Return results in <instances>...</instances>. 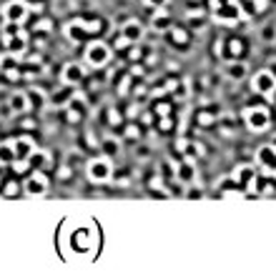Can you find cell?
Wrapping results in <instances>:
<instances>
[{
	"label": "cell",
	"instance_id": "obj_33",
	"mask_svg": "<svg viewBox=\"0 0 276 273\" xmlns=\"http://www.w3.org/2000/svg\"><path fill=\"white\" fill-rule=\"evenodd\" d=\"M158 130H161V133H171V130H173V118H171V116H163V118L158 120Z\"/></svg>",
	"mask_w": 276,
	"mask_h": 273
},
{
	"label": "cell",
	"instance_id": "obj_20",
	"mask_svg": "<svg viewBox=\"0 0 276 273\" xmlns=\"http://www.w3.org/2000/svg\"><path fill=\"white\" fill-rule=\"evenodd\" d=\"M28 160H31V166H33V168L43 170V168H48V166H51V153H48V150H41V148H38V150H36V153H33V156H31Z\"/></svg>",
	"mask_w": 276,
	"mask_h": 273
},
{
	"label": "cell",
	"instance_id": "obj_47",
	"mask_svg": "<svg viewBox=\"0 0 276 273\" xmlns=\"http://www.w3.org/2000/svg\"><path fill=\"white\" fill-rule=\"evenodd\" d=\"M266 98H268V100H271V103H276V90H273V93H271V96H266Z\"/></svg>",
	"mask_w": 276,
	"mask_h": 273
},
{
	"label": "cell",
	"instance_id": "obj_23",
	"mask_svg": "<svg viewBox=\"0 0 276 273\" xmlns=\"http://www.w3.org/2000/svg\"><path fill=\"white\" fill-rule=\"evenodd\" d=\"M18 63H21V58H18V56H13V53H8V50H3V53H0V70L16 68Z\"/></svg>",
	"mask_w": 276,
	"mask_h": 273
},
{
	"label": "cell",
	"instance_id": "obj_43",
	"mask_svg": "<svg viewBox=\"0 0 276 273\" xmlns=\"http://www.w3.org/2000/svg\"><path fill=\"white\" fill-rule=\"evenodd\" d=\"M116 48H118V50H123V48H131V43H128L126 38H121V36H118V40H116Z\"/></svg>",
	"mask_w": 276,
	"mask_h": 273
},
{
	"label": "cell",
	"instance_id": "obj_14",
	"mask_svg": "<svg viewBox=\"0 0 276 273\" xmlns=\"http://www.w3.org/2000/svg\"><path fill=\"white\" fill-rule=\"evenodd\" d=\"M233 183H238V186H248L251 180H256V168L253 166H248V163H241V166H236V170H233Z\"/></svg>",
	"mask_w": 276,
	"mask_h": 273
},
{
	"label": "cell",
	"instance_id": "obj_24",
	"mask_svg": "<svg viewBox=\"0 0 276 273\" xmlns=\"http://www.w3.org/2000/svg\"><path fill=\"white\" fill-rule=\"evenodd\" d=\"M226 73H228L231 78H243V76H246V66L238 63V60H231L228 68H226Z\"/></svg>",
	"mask_w": 276,
	"mask_h": 273
},
{
	"label": "cell",
	"instance_id": "obj_19",
	"mask_svg": "<svg viewBox=\"0 0 276 273\" xmlns=\"http://www.w3.org/2000/svg\"><path fill=\"white\" fill-rule=\"evenodd\" d=\"M151 26H153V30H158V33H168L171 26H173V20H171V16H168L166 10H158V13H153Z\"/></svg>",
	"mask_w": 276,
	"mask_h": 273
},
{
	"label": "cell",
	"instance_id": "obj_27",
	"mask_svg": "<svg viewBox=\"0 0 276 273\" xmlns=\"http://www.w3.org/2000/svg\"><path fill=\"white\" fill-rule=\"evenodd\" d=\"M18 33H23L18 23H6L3 33H0V40H8V38H13V36H18Z\"/></svg>",
	"mask_w": 276,
	"mask_h": 273
},
{
	"label": "cell",
	"instance_id": "obj_35",
	"mask_svg": "<svg viewBox=\"0 0 276 273\" xmlns=\"http://www.w3.org/2000/svg\"><path fill=\"white\" fill-rule=\"evenodd\" d=\"M171 110H173V106H171V103H166V100H161V103L156 106V116H158V118L171 116Z\"/></svg>",
	"mask_w": 276,
	"mask_h": 273
},
{
	"label": "cell",
	"instance_id": "obj_28",
	"mask_svg": "<svg viewBox=\"0 0 276 273\" xmlns=\"http://www.w3.org/2000/svg\"><path fill=\"white\" fill-rule=\"evenodd\" d=\"M106 120H108V126H113V128L121 126V123H123L121 110H118V108H108V110H106Z\"/></svg>",
	"mask_w": 276,
	"mask_h": 273
},
{
	"label": "cell",
	"instance_id": "obj_46",
	"mask_svg": "<svg viewBox=\"0 0 276 273\" xmlns=\"http://www.w3.org/2000/svg\"><path fill=\"white\" fill-rule=\"evenodd\" d=\"M141 123L148 126V123H151V113H143V116H141Z\"/></svg>",
	"mask_w": 276,
	"mask_h": 273
},
{
	"label": "cell",
	"instance_id": "obj_44",
	"mask_svg": "<svg viewBox=\"0 0 276 273\" xmlns=\"http://www.w3.org/2000/svg\"><path fill=\"white\" fill-rule=\"evenodd\" d=\"M36 28L46 33V30H51V20H38V26H36Z\"/></svg>",
	"mask_w": 276,
	"mask_h": 273
},
{
	"label": "cell",
	"instance_id": "obj_4",
	"mask_svg": "<svg viewBox=\"0 0 276 273\" xmlns=\"http://www.w3.org/2000/svg\"><path fill=\"white\" fill-rule=\"evenodd\" d=\"M48 188H51L48 176H46L43 170H38V168H36V170L26 178V183H23V190H26L31 198H41V196H46Z\"/></svg>",
	"mask_w": 276,
	"mask_h": 273
},
{
	"label": "cell",
	"instance_id": "obj_39",
	"mask_svg": "<svg viewBox=\"0 0 276 273\" xmlns=\"http://www.w3.org/2000/svg\"><path fill=\"white\" fill-rule=\"evenodd\" d=\"M186 198H191V200H198V198H203V190H201L198 186H191V188L186 190Z\"/></svg>",
	"mask_w": 276,
	"mask_h": 273
},
{
	"label": "cell",
	"instance_id": "obj_36",
	"mask_svg": "<svg viewBox=\"0 0 276 273\" xmlns=\"http://www.w3.org/2000/svg\"><path fill=\"white\" fill-rule=\"evenodd\" d=\"M131 78L133 76H123L121 83H118V96H128V88H131Z\"/></svg>",
	"mask_w": 276,
	"mask_h": 273
},
{
	"label": "cell",
	"instance_id": "obj_9",
	"mask_svg": "<svg viewBox=\"0 0 276 273\" xmlns=\"http://www.w3.org/2000/svg\"><path fill=\"white\" fill-rule=\"evenodd\" d=\"M8 108H11V113H13V116H26V113L33 108L31 96H28V93H23V90H16V93L8 98Z\"/></svg>",
	"mask_w": 276,
	"mask_h": 273
},
{
	"label": "cell",
	"instance_id": "obj_41",
	"mask_svg": "<svg viewBox=\"0 0 276 273\" xmlns=\"http://www.w3.org/2000/svg\"><path fill=\"white\" fill-rule=\"evenodd\" d=\"M261 170H263V178H268V180L276 183V166H271V168H261Z\"/></svg>",
	"mask_w": 276,
	"mask_h": 273
},
{
	"label": "cell",
	"instance_id": "obj_5",
	"mask_svg": "<svg viewBox=\"0 0 276 273\" xmlns=\"http://www.w3.org/2000/svg\"><path fill=\"white\" fill-rule=\"evenodd\" d=\"M0 13H3V20H6V23H18V26H21V23L28 18L31 8H28L26 0H8Z\"/></svg>",
	"mask_w": 276,
	"mask_h": 273
},
{
	"label": "cell",
	"instance_id": "obj_25",
	"mask_svg": "<svg viewBox=\"0 0 276 273\" xmlns=\"http://www.w3.org/2000/svg\"><path fill=\"white\" fill-rule=\"evenodd\" d=\"M103 150H106L108 158H111V156H118V153H121V143H118V138H106V140H103Z\"/></svg>",
	"mask_w": 276,
	"mask_h": 273
},
{
	"label": "cell",
	"instance_id": "obj_16",
	"mask_svg": "<svg viewBox=\"0 0 276 273\" xmlns=\"http://www.w3.org/2000/svg\"><path fill=\"white\" fill-rule=\"evenodd\" d=\"M256 163H258L261 168H271V166H276V150H273L271 143H266V146H261V148L256 150Z\"/></svg>",
	"mask_w": 276,
	"mask_h": 273
},
{
	"label": "cell",
	"instance_id": "obj_1",
	"mask_svg": "<svg viewBox=\"0 0 276 273\" xmlns=\"http://www.w3.org/2000/svg\"><path fill=\"white\" fill-rule=\"evenodd\" d=\"M111 48L106 46V43H101V40H93V43H88V48H86V53H83V63L88 66V68H93V70H101V68H106L108 63H111Z\"/></svg>",
	"mask_w": 276,
	"mask_h": 273
},
{
	"label": "cell",
	"instance_id": "obj_38",
	"mask_svg": "<svg viewBox=\"0 0 276 273\" xmlns=\"http://www.w3.org/2000/svg\"><path fill=\"white\" fill-rule=\"evenodd\" d=\"M26 63H28L31 68H33V66L41 68V66H43V58H41V53H33V56H26Z\"/></svg>",
	"mask_w": 276,
	"mask_h": 273
},
{
	"label": "cell",
	"instance_id": "obj_10",
	"mask_svg": "<svg viewBox=\"0 0 276 273\" xmlns=\"http://www.w3.org/2000/svg\"><path fill=\"white\" fill-rule=\"evenodd\" d=\"M238 18H241V10L236 6H218L213 10V20L221 23V26H233Z\"/></svg>",
	"mask_w": 276,
	"mask_h": 273
},
{
	"label": "cell",
	"instance_id": "obj_11",
	"mask_svg": "<svg viewBox=\"0 0 276 273\" xmlns=\"http://www.w3.org/2000/svg\"><path fill=\"white\" fill-rule=\"evenodd\" d=\"M3 48H6L8 53H13V56L23 58V56H26V50H28V36H26V33H18V36H13V38L3 40Z\"/></svg>",
	"mask_w": 276,
	"mask_h": 273
},
{
	"label": "cell",
	"instance_id": "obj_2",
	"mask_svg": "<svg viewBox=\"0 0 276 273\" xmlns=\"http://www.w3.org/2000/svg\"><path fill=\"white\" fill-rule=\"evenodd\" d=\"M243 123H246L248 130L263 133L268 128V123H271V116H268V110L263 106H253V108H246L243 110Z\"/></svg>",
	"mask_w": 276,
	"mask_h": 273
},
{
	"label": "cell",
	"instance_id": "obj_3",
	"mask_svg": "<svg viewBox=\"0 0 276 273\" xmlns=\"http://www.w3.org/2000/svg\"><path fill=\"white\" fill-rule=\"evenodd\" d=\"M86 176L93 180V183H108L111 176H113V163L108 156H101V158H93L86 168Z\"/></svg>",
	"mask_w": 276,
	"mask_h": 273
},
{
	"label": "cell",
	"instance_id": "obj_49",
	"mask_svg": "<svg viewBox=\"0 0 276 273\" xmlns=\"http://www.w3.org/2000/svg\"><path fill=\"white\" fill-rule=\"evenodd\" d=\"M0 188H3V176H0Z\"/></svg>",
	"mask_w": 276,
	"mask_h": 273
},
{
	"label": "cell",
	"instance_id": "obj_7",
	"mask_svg": "<svg viewBox=\"0 0 276 273\" xmlns=\"http://www.w3.org/2000/svg\"><path fill=\"white\" fill-rule=\"evenodd\" d=\"M253 90L258 93V96H271L273 90H276V76L271 73V70H258L256 76H253Z\"/></svg>",
	"mask_w": 276,
	"mask_h": 273
},
{
	"label": "cell",
	"instance_id": "obj_37",
	"mask_svg": "<svg viewBox=\"0 0 276 273\" xmlns=\"http://www.w3.org/2000/svg\"><path fill=\"white\" fill-rule=\"evenodd\" d=\"M3 76H6L11 83H18V80H21V70H18V66H16V68H8V70H3Z\"/></svg>",
	"mask_w": 276,
	"mask_h": 273
},
{
	"label": "cell",
	"instance_id": "obj_42",
	"mask_svg": "<svg viewBox=\"0 0 276 273\" xmlns=\"http://www.w3.org/2000/svg\"><path fill=\"white\" fill-rule=\"evenodd\" d=\"M143 3H146L148 8H163V6L168 3V0H143Z\"/></svg>",
	"mask_w": 276,
	"mask_h": 273
},
{
	"label": "cell",
	"instance_id": "obj_15",
	"mask_svg": "<svg viewBox=\"0 0 276 273\" xmlns=\"http://www.w3.org/2000/svg\"><path fill=\"white\" fill-rule=\"evenodd\" d=\"M16 140V153H18V158H31L36 150H38V146H36V140L31 138V136H21V138H13Z\"/></svg>",
	"mask_w": 276,
	"mask_h": 273
},
{
	"label": "cell",
	"instance_id": "obj_22",
	"mask_svg": "<svg viewBox=\"0 0 276 273\" xmlns=\"http://www.w3.org/2000/svg\"><path fill=\"white\" fill-rule=\"evenodd\" d=\"M226 53H228V58H231V60H238V58L243 56V43H241L238 38L226 40Z\"/></svg>",
	"mask_w": 276,
	"mask_h": 273
},
{
	"label": "cell",
	"instance_id": "obj_26",
	"mask_svg": "<svg viewBox=\"0 0 276 273\" xmlns=\"http://www.w3.org/2000/svg\"><path fill=\"white\" fill-rule=\"evenodd\" d=\"M11 166H13V173H18V176H23V173H28V170L33 168L28 158H16V160H13Z\"/></svg>",
	"mask_w": 276,
	"mask_h": 273
},
{
	"label": "cell",
	"instance_id": "obj_13",
	"mask_svg": "<svg viewBox=\"0 0 276 273\" xmlns=\"http://www.w3.org/2000/svg\"><path fill=\"white\" fill-rule=\"evenodd\" d=\"M176 148H178V153H183L186 160H193V163H196V158L203 153V148H201L196 140H186V138H181V140L176 143Z\"/></svg>",
	"mask_w": 276,
	"mask_h": 273
},
{
	"label": "cell",
	"instance_id": "obj_31",
	"mask_svg": "<svg viewBox=\"0 0 276 273\" xmlns=\"http://www.w3.org/2000/svg\"><path fill=\"white\" fill-rule=\"evenodd\" d=\"M126 138L128 140H138L141 138V126L138 123H128L126 126Z\"/></svg>",
	"mask_w": 276,
	"mask_h": 273
},
{
	"label": "cell",
	"instance_id": "obj_30",
	"mask_svg": "<svg viewBox=\"0 0 276 273\" xmlns=\"http://www.w3.org/2000/svg\"><path fill=\"white\" fill-rule=\"evenodd\" d=\"M21 193V186L16 183V180H8V183H3V196L6 198H16Z\"/></svg>",
	"mask_w": 276,
	"mask_h": 273
},
{
	"label": "cell",
	"instance_id": "obj_45",
	"mask_svg": "<svg viewBox=\"0 0 276 273\" xmlns=\"http://www.w3.org/2000/svg\"><path fill=\"white\" fill-rule=\"evenodd\" d=\"M21 126H23L26 130H36V120H31V118H26V120H23Z\"/></svg>",
	"mask_w": 276,
	"mask_h": 273
},
{
	"label": "cell",
	"instance_id": "obj_17",
	"mask_svg": "<svg viewBox=\"0 0 276 273\" xmlns=\"http://www.w3.org/2000/svg\"><path fill=\"white\" fill-rule=\"evenodd\" d=\"M176 178H178L181 183H193V178H196V166H193V160H186V158H183V163H178V168H176Z\"/></svg>",
	"mask_w": 276,
	"mask_h": 273
},
{
	"label": "cell",
	"instance_id": "obj_32",
	"mask_svg": "<svg viewBox=\"0 0 276 273\" xmlns=\"http://www.w3.org/2000/svg\"><path fill=\"white\" fill-rule=\"evenodd\" d=\"M126 56H128V60H131V63H141V60H143V53H141V48H138V46H131Z\"/></svg>",
	"mask_w": 276,
	"mask_h": 273
},
{
	"label": "cell",
	"instance_id": "obj_29",
	"mask_svg": "<svg viewBox=\"0 0 276 273\" xmlns=\"http://www.w3.org/2000/svg\"><path fill=\"white\" fill-rule=\"evenodd\" d=\"M196 120H198V126H201V128H208V126H213V123H216V116H213V113H208V110H201V113L196 116Z\"/></svg>",
	"mask_w": 276,
	"mask_h": 273
},
{
	"label": "cell",
	"instance_id": "obj_34",
	"mask_svg": "<svg viewBox=\"0 0 276 273\" xmlns=\"http://www.w3.org/2000/svg\"><path fill=\"white\" fill-rule=\"evenodd\" d=\"M86 28H88L91 36H98V33L103 30V23H101L98 18H96V20H86Z\"/></svg>",
	"mask_w": 276,
	"mask_h": 273
},
{
	"label": "cell",
	"instance_id": "obj_6",
	"mask_svg": "<svg viewBox=\"0 0 276 273\" xmlns=\"http://www.w3.org/2000/svg\"><path fill=\"white\" fill-rule=\"evenodd\" d=\"M86 78V66L83 63H66V68L61 70V80H63V86H71V88H76L81 80Z\"/></svg>",
	"mask_w": 276,
	"mask_h": 273
},
{
	"label": "cell",
	"instance_id": "obj_21",
	"mask_svg": "<svg viewBox=\"0 0 276 273\" xmlns=\"http://www.w3.org/2000/svg\"><path fill=\"white\" fill-rule=\"evenodd\" d=\"M168 38H171V43H176V46H186V43H188V30L181 28V26H171Z\"/></svg>",
	"mask_w": 276,
	"mask_h": 273
},
{
	"label": "cell",
	"instance_id": "obj_48",
	"mask_svg": "<svg viewBox=\"0 0 276 273\" xmlns=\"http://www.w3.org/2000/svg\"><path fill=\"white\" fill-rule=\"evenodd\" d=\"M271 146H273V150H276V136H273V138H271Z\"/></svg>",
	"mask_w": 276,
	"mask_h": 273
},
{
	"label": "cell",
	"instance_id": "obj_18",
	"mask_svg": "<svg viewBox=\"0 0 276 273\" xmlns=\"http://www.w3.org/2000/svg\"><path fill=\"white\" fill-rule=\"evenodd\" d=\"M16 158V140H0V166H11Z\"/></svg>",
	"mask_w": 276,
	"mask_h": 273
},
{
	"label": "cell",
	"instance_id": "obj_40",
	"mask_svg": "<svg viewBox=\"0 0 276 273\" xmlns=\"http://www.w3.org/2000/svg\"><path fill=\"white\" fill-rule=\"evenodd\" d=\"M28 96H31V103H33V106H41V100H43V93H41L38 88H33Z\"/></svg>",
	"mask_w": 276,
	"mask_h": 273
},
{
	"label": "cell",
	"instance_id": "obj_12",
	"mask_svg": "<svg viewBox=\"0 0 276 273\" xmlns=\"http://www.w3.org/2000/svg\"><path fill=\"white\" fill-rule=\"evenodd\" d=\"M121 38H126L131 46H138L141 38H143V26H141L138 20H128V23H123V28H121Z\"/></svg>",
	"mask_w": 276,
	"mask_h": 273
},
{
	"label": "cell",
	"instance_id": "obj_8",
	"mask_svg": "<svg viewBox=\"0 0 276 273\" xmlns=\"http://www.w3.org/2000/svg\"><path fill=\"white\" fill-rule=\"evenodd\" d=\"M63 33H66V38H68L71 43H83V40L91 38V33H88V28H86V20H81V18L71 20V23L63 28Z\"/></svg>",
	"mask_w": 276,
	"mask_h": 273
}]
</instances>
